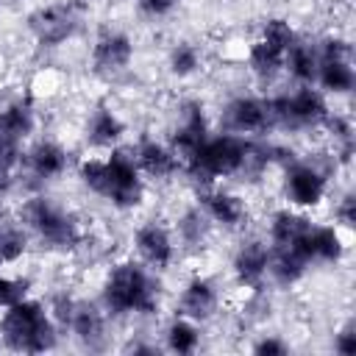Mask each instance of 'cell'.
<instances>
[{"mask_svg":"<svg viewBox=\"0 0 356 356\" xmlns=\"http://www.w3.org/2000/svg\"><path fill=\"white\" fill-rule=\"evenodd\" d=\"M81 178L83 184L97 192L100 197L111 200L114 206H134L142 195V181H139V167L131 156L125 153H111L108 159H89L81 164Z\"/></svg>","mask_w":356,"mask_h":356,"instance_id":"cell-1","label":"cell"},{"mask_svg":"<svg viewBox=\"0 0 356 356\" xmlns=\"http://www.w3.org/2000/svg\"><path fill=\"white\" fill-rule=\"evenodd\" d=\"M0 331H3V339L14 350L39 353V350L53 348V342H56V331H53V323L44 314V309L25 298L6 309V314L0 320Z\"/></svg>","mask_w":356,"mask_h":356,"instance_id":"cell-2","label":"cell"},{"mask_svg":"<svg viewBox=\"0 0 356 356\" xmlns=\"http://www.w3.org/2000/svg\"><path fill=\"white\" fill-rule=\"evenodd\" d=\"M103 306L114 314L139 312L147 314L156 309V286L153 278L139 264H120L111 270L103 286Z\"/></svg>","mask_w":356,"mask_h":356,"instance_id":"cell-3","label":"cell"},{"mask_svg":"<svg viewBox=\"0 0 356 356\" xmlns=\"http://www.w3.org/2000/svg\"><path fill=\"white\" fill-rule=\"evenodd\" d=\"M248 145L250 142L239 139L236 134H225V136H214V139L206 136V142L184 164L195 178H203V181H214L220 175H234V172H242V167H245Z\"/></svg>","mask_w":356,"mask_h":356,"instance_id":"cell-4","label":"cell"},{"mask_svg":"<svg viewBox=\"0 0 356 356\" xmlns=\"http://www.w3.org/2000/svg\"><path fill=\"white\" fill-rule=\"evenodd\" d=\"M267 114H270V125H284V128H306V125H317L328 117L325 100L317 89L303 86L292 95H281L267 100Z\"/></svg>","mask_w":356,"mask_h":356,"instance_id":"cell-5","label":"cell"},{"mask_svg":"<svg viewBox=\"0 0 356 356\" xmlns=\"http://www.w3.org/2000/svg\"><path fill=\"white\" fill-rule=\"evenodd\" d=\"M22 220L31 231H36L44 242L50 245H75L78 239V225L75 220L61 209L56 206L53 200L47 197H31L25 206H22Z\"/></svg>","mask_w":356,"mask_h":356,"instance_id":"cell-6","label":"cell"},{"mask_svg":"<svg viewBox=\"0 0 356 356\" xmlns=\"http://www.w3.org/2000/svg\"><path fill=\"white\" fill-rule=\"evenodd\" d=\"M292 42H295V33H292V28L284 19L267 22L261 39L250 47V67H253V72L267 75V78L275 75L284 67V56H286Z\"/></svg>","mask_w":356,"mask_h":356,"instance_id":"cell-7","label":"cell"},{"mask_svg":"<svg viewBox=\"0 0 356 356\" xmlns=\"http://www.w3.org/2000/svg\"><path fill=\"white\" fill-rule=\"evenodd\" d=\"M286 195L292 203L298 206H314L323 200L325 195V178L317 167L303 164V161H292V167L286 170Z\"/></svg>","mask_w":356,"mask_h":356,"instance_id":"cell-8","label":"cell"},{"mask_svg":"<svg viewBox=\"0 0 356 356\" xmlns=\"http://www.w3.org/2000/svg\"><path fill=\"white\" fill-rule=\"evenodd\" d=\"M75 14L70 6H47L31 17V31L42 44H61L75 31Z\"/></svg>","mask_w":356,"mask_h":356,"instance_id":"cell-9","label":"cell"},{"mask_svg":"<svg viewBox=\"0 0 356 356\" xmlns=\"http://www.w3.org/2000/svg\"><path fill=\"white\" fill-rule=\"evenodd\" d=\"M225 128L234 134H253L270 125V114H267V100L259 97H236L225 106L222 111Z\"/></svg>","mask_w":356,"mask_h":356,"instance_id":"cell-10","label":"cell"},{"mask_svg":"<svg viewBox=\"0 0 356 356\" xmlns=\"http://www.w3.org/2000/svg\"><path fill=\"white\" fill-rule=\"evenodd\" d=\"M136 250L142 253V259L153 267H167L172 261V253H175V245H172V236L164 225L159 222H147L136 231Z\"/></svg>","mask_w":356,"mask_h":356,"instance_id":"cell-11","label":"cell"},{"mask_svg":"<svg viewBox=\"0 0 356 356\" xmlns=\"http://www.w3.org/2000/svg\"><path fill=\"white\" fill-rule=\"evenodd\" d=\"M234 270L242 284L256 286L267 273H270V248L264 242H248L239 248L234 259Z\"/></svg>","mask_w":356,"mask_h":356,"instance_id":"cell-12","label":"cell"},{"mask_svg":"<svg viewBox=\"0 0 356 356\" xmlns=\"http://www.w3.org/2000/svg\"><path fill=\"white\" fill-rule=\"evenodd\" d=\"M131 56H134V47L125 33H106L95 44V67L106 72H117L128 67Z\"/></svg>","mask_w":356,"mask_h":356,"instance_id":"cell-13","label":"cell"},{"mask_svg":"<svg viewBox=\"0 0 356 356\" xmlns=\"http://www.w3.org/2000/svg\"><path fill=\"white\" fill-rule=\"evenodd\" d=\"M136 167L145 170L147 175H156V178H164V175H172L178 170V159L172 153V147H164L153 139H145L139 147H136Z\"/></svg>","mask_w":356,"mask_h":356,"instance_id":"cell-14","label":"cell"},{"mask_svg":"<svg viewBox=\"0 0 356 356\" xmlns=\"http://www.w3.org/2000/svg\"><path fill=\"white\" fill-rule=\"evenodd\" d=\"M214 306H217L214 286L209 281H203V278L189 281V286L181 295V314L189 317V320H203V317H209L214 312Z\"/></svg>","mask_w":356,"mask_h":356,"instance_id":"cell-15","label":"cell"},{"mask_svg":"<svg viewBox=\"0 0 356 356\" xmlns=\"http://www.w3.org/2000/svg\"><path fill=\"white\" fill-rule=\"evenodd\" d=\"M64 167H67V156H64V150H61L58 145H53V142H39V145L28 153V170H31L36 178H42V181L61 175Z\"/></svg>","mask_w":356,"mask_h":356,"instance_id":"cell-16","label":"cell"},{"mask_svg":"<svg viewBox=\"0 0 356 356\" xmlns=\"http://www.w3.org/2000/svg\"><path fill=\"white\" fill-rule=\"evenodd\" d=\"M317 64H320V56H317V47L314 44H306V42H292L286 56H284V67L303 83H312L317 78Z\"/></svg>","mask_w":356,"mask_h":356,"instance_id":"cell-17","label":"cell"},{"mask_svg":"<svg viewBox=\"0 0 356 356\" xmlns=\"http://www.w3.org/2000/svg\"><path fill=\"white\" fill-rule=\"evenodd\" d=\"M203 209H206V217H211L214 222H222V225H239V220L245 217L242 200L228 195V192L203 195Z\"/></svg>","mask_w":356,"mask_h":356,"instance_id":"cell-18","label":"cell"},{"mask_svg":"<svg viewBox=\"0 0 356 356\" xmlns=\"http://www.w3.org/2000/svg\"><path fill=\"white\" fill-rule=\"evenodd\" d=\"M67 325L83 342H95L103 334V314L97 312V306H92L86 300H78V303H72V312H70V323Z\"/></svg>","mask_w":356,"mask_h":356,"instance_id":"cell-19","label":"cell"},{"mask_svg":"<svg viewBox=\"0 0 356 356\" xmlns=\"http://www.w3.org/2000/svg\"><path fill=\"white\" fill-rule=\"evenodd\" d=\"M309 248H312V261H337L342 256V239L331 225H312Z\"/></svg>","mask_w":356,"mask_h":356,"instance_id":"cell-20","label":"cell"},{"mask_svg":"<svg viewBox=\"0 0 356 356\" xmlns=\"http://www.w3.org/2000/svg\"><path fill=\"white\" fill-rule=\"evenodd\" d=\"M312 222L295 211H278L273 217V225H270V239H273V248H286L298 234H303Z\"/></svg>","mask_w":356,"mask_h":356,"instance_id":"cell-21","label":"cell"},{"mask_svg":"<svg viewBox=\"0 0 356 356\" xmlns=\"http://www.w3.org/2000/svg\"><path fill=\"white\" fill-rule=\"evenodd\" d=\"M0 128H3V134L8 139L22 142L33 128V111L25 103H14L0 114Z\"/></svg>","mask_w":356,"mask_h":356,"instance_id":"cell-22","label":"cell"},{"mask_svg":"<svg viewBox=\"0 0 356 356\" xmlns=\"http://www.w3.org/2000/svg\"><path fill=\"white\" fill-rule=\"evenodd\" d=\"M86 131H89V139H92L95 145H111V142L120 139L122 122H120L108 108H97V111L89 117Z\"/></svg>","mask_w":356,"mask_h":356,"instance_id":"cell-23","label":"cell"},{"mask_svg":"<svg viewBox=\"0 0 356 356\" xmlns=\"http://www.w3.org/2000/svg\"><path fill=\"white\" fill-rule=\"evenodd\" d=\"M167 345L175 353H192L197 348V328L189 320H178L167 328Z\"/></svg>","mask_w":356,"mask_h":356,"instance_id":"cell-24","label":"cell"},{"mask_svg":"<svg viewBox=\"0 0 356 356\" xmlns=\"http://www.w3.org/2000/svg\"><path fill=\"white\" fill-rule=\"evenodd\" d=\"M25 248H28V236L22 228H17V225L0 228V264L19 259L25 253Z\"/></svg>","mask_w":356,"mask_h":356,"instance_id":"cell-25","label":"cell"},{"mask_svg":"<svg viewBox=\"0 0 356 356\" xmlns=\"http://www.w3.org/2000/svg\"><path fill=\"white\" fill-rule=\"evenodd\" d=\"M19 142H14V139H8L6 134H3V128H0V192L11 184V170L17 167V161H19V147H17Z\"/></svg>","mask_w":356,"mask_h":356,"instance_id":"cell-26","label":"cell"},{"mask_svg":"<svg viewBox=\"0 0 356 356\" xmlns=\"http://www.w3.org/2000/svg\"><path fill=\"white\" fill-rule=\"evenodd\" d=\"M197 67H200V56H197L195 44H186L184 42V44L172 47V53H170V70L175 75H192Z\"/></svg>","mask_w":356,"mask_h":356,"instance_id":"cell-27","label":"cell"},{"mask_svg":"<svg viewBox=\"0 0 356 356\" xmlns=\"http://www.w3.org/2000/svg\"><path fill=\"white\" fill-rule=\"evenodd\" d=\"M25 289L28 284L19 281V278H8V275H0V306H14L25 298Z\"/></svg>","mask_w":356,"mask_h":356,"instance_id":"cell-28","label":"cell"},{"mask_svg":"<svg viewBox=\"0 0 356 356\" xmlns=\"http://www.w3.org/2000/svg\"><path fill=\"white\" fill-rule=\"evenodd\" d=\"M178 228H181V236H184L186 242H197V239L203 236V228H206V217H203L200 211H186V214L181 217Z\"/></svg>","mask_w":356,"mask_h":356,"instance_id":"cell-29","label":"cell"},{"mask_svg":"<svg viewBox=\"0 0 356 356\" xmlns=\"http://www.w3.org/2000/svg\"><path fill=\"white\" fill-rule=\"evenodd\" d=\"M175 3H178V0H139L142 11H147V14H153V17H159V14H167V11H170Z\"/></svg>","mask_w":356,"mask_h":356,"instance_id":"cell-30","label":"cell"},{"mask_svg":"<svg viewBox=\"0 0 356 356\" xmlns=\"http://www.w3.org/2000/svg\"><path fill=\"white\" fill-rule=\"evenodd\" d=\"M353 195H345L342 200H339V206H337V220L342 222V225H350L353 222Z\"/></svg>","mask_w":356,"mask_h":356,"instance_id":"cell-31","label":"cell"},{"mask_svg":"<svg viewBox=\"0 0 356 356\" xmlns=\"http://www.w3.org/2000/svg\"><path fill=\"white\" fill-rule=\"evenodd\" d=\"M256 350H259V353H284L286 345H281V342H275V339H264V342L256 345Z\"/></svg>","mask_w":356,"mask_h":356,"instance_id":"cell-32","label":"cell"},{"mask_svg":"<svg viewBox=\"0 0 356 356\" xmlns=\"http://www.w3.org/2000/svg\"><path fill=\"white\" fill-rule=\"evenodd\" d=\"M353 334L350 331H342L339 334V342H337V350H342V353H353Z\"/></svg>","mask_w":356,"mask_h":356,"instance_id":"cell-33","label":"cell"}]
</instances>
